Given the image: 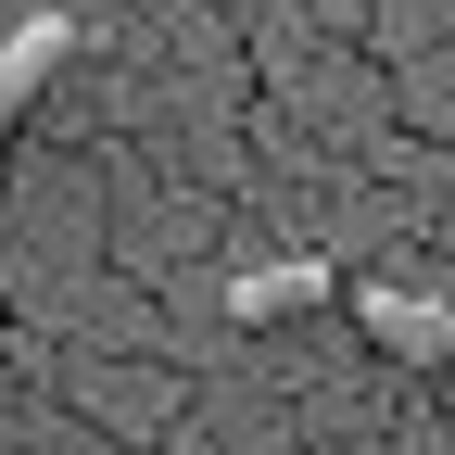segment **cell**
<instances>
[{
    "label": "cell",
    "instance_id": "6da1fadb",
    "mask_svg": "<svg viewBox=\"0 0 455 455\" xmlns=\"http://www.w3.org/2000/svg\"><path fill=\"white\" fill-rule=\"evenodd\" d=\"M38 367H64V392L89 418H114L127 443H152V430H178V379H164L152 355H38Z\"/></svg>",
    "mask_w": 455,
    "mask_h": 455
},
{
    "label": "cell",
    "instance_id": "7a4b0ae2",
    "mask_svg": "<svg viewBox=\"0 0 455 455\" xmlns=\"http://www.w3.org/2000/svg\"><path fill=\"white\" fill-rule=\"evenodd\" d=\"M355 329L379 341L392 367H455V291H392V278H341Z\"/></svg>",
    "mask_w": 455,
    "mask_h": 455
},
{
    "label": "cell",
    "instance_id": "3957f363",
    "mask_svg": "<svg viewBox=\"0 0 455 455\" xmlns=\"http://www.w3.org/2000/svg\"><path fill=\"white\" fill-rule=\"evenodd\" d=\"M64 64H76V13H64V0H26L13 26H0V140L26 127V101L64 76Z\"/></svg>",
    "mask_w": 455,
    "mask_h": 455
},
{
    "label": "cell",
    "instance_id": "5b68a950",
    "mask_svg": "<svg viewBox=\"0 0 455 455\" xmlns=\"http://www.w3.org/2000/svg\"><path fill=\"white\" fill-rule=\"evenodd\" d=\"M0 443H13V392H0Z\"/></svg>",
    "mask_w": 455,
    "mask_h": 455
},
{
    "label": "cell",
    "instance_id": "277c9868",
    "mask_svg": "<svg viewBox=\"0 0 455 455\" xmlns=\"http://www.w3.org/2000/svg\"><path fill=\"white\" fill-rule=\"evenodd\" d=\"M329 291H341V266L291 241V253H253L241 278H228V316H241V329H278V316H316Z\"/></svg>",
    "mask_w": 455,
    "mask_h": 455
}]
</instances>
